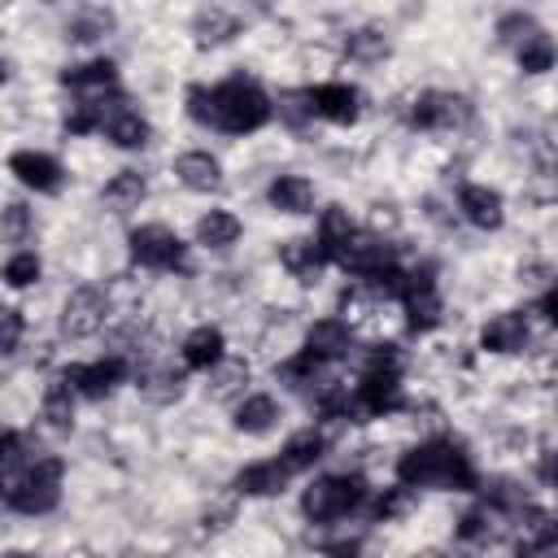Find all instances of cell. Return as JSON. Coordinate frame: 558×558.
<instances>
[{
  "label": "cell",
  "mask_w": 558,
  "mask_h": 558,
  "mask_svg": "<svg viewBox=\"0 0 558 558\" xmlns=\"http://www.w3.org/2000/svg\"><path fill=\"white\" fill-rule=\"evenodd\" d=\"M532 196L536 201H558V170H541L532 179Z\"/></svg>",
  "instance_id": "obj_42"
},
{
  "label": "cell",
  "mask_w": 558,
  "mask_h": 558,
  "mask_svg": "<svg viewBox=\"0 0 558 558\" xmlns=\"http://www.w3.org/2000/svg\"><path fill=\"white\" fill-rule=\"evenodd\" d=\"M222 357H227V344H222L218 327L187 331V340H183V366L187 371H214V366H222Z\"/></svg>",
  "instance_id": "obj_19"
},
{
  "label": "cell",
  "mask_w": 558,
  "mask_h": 558,
  "mask_svg": "<svg viewBox=\"0 0 558 558\" xmlns=\"http://www.w3.org/2000/svg\"><path fill=\"white\" fill-rule=\"evenodd\" d=\"M122 375H126V362H122L118 353H109V357H100V362H87V366H65V379H70L74 392H83L87 401L109 397V392L122 384Z\"/></svg>",
  "instance_id": "obj_10"
},
{
  "label": "cell",
  "mask_w": 558,
  "mask_h": 558,
  "mask_svg": "<svg viewBox=\"0 0 558 558\" xmlns=\"http://www.w3.org/2000/svg\"><path fill=\"white\" fill-rule=\"evenodd\" d=\"M61 501V458L44 453L22 466V475L4 480V506L17 514H48Z\"/></svg>",
  "instance_id": "obj_3"
},
{
  "label": "cell",
  "mask_w": 558,
  "mask_h": 558,
  "mask_svg": "<svg viewBox=\"0 0 558 558\" xmlns=\"http://www.w3.org/2000/svg\"><path fill=\"white\" fill-rule=\"evenodd\" d=\"M275 418H279V401L266 392H253L235 405V432H244V436H266L275 427Z\"/></svg>",
  "instance_id": "obj_23"
},
{
  "label": "cell",
  "mask_w": 558,
  "mask_h": 558,
  "mask_svg": "<svg viewBox=\"0 0 558 558\" xmlns=\"http://www.w3.org/2000/svg\"><path fill=\"white\" fill-rule=\"evenodd\" d=\"M105 318H109V296H105L100 288H92V283L74 288V292L65 296V305H61V331H65L70 340L96 336V331L105 327Z\"/></svg>",
  "instance_id": "obj_6"
},
{
  "label": "cell",
  "mask_w": 558,
  "mask_h": 558,
  "mask_svg": "<svg viewBox=\"0 0 558 558\" xmlns=\"http://www.w3.org/2000/svg\"><path fill=\"white\" fill-rule=\"evenodd\" d=\"M240 240V218L231 209H209L196 218V244L205 248H231Z\"/></svg>",
  "instance_id": "obj_24"
},
{
  "label": "cell",
  "mask_w": 558,
  "mask_h": 558,
  "mask_svg": "<svg viewBox=\"0 0 558 558\" xmlns=\"http://www.w3.org/2000/svg\"><path fill=\"white\" fill-rule=\"evenodd\" d=\"M279 262H283V270H288L292 279L314 283L318 270L327 266V253L318 248V240H283V244H279Z\"/></svg>",
  "instance_id": "obj_18"
},
{
  "label": "cell",
  "mask_w": 558,
  "mask_h": 558,
  "mask_svg": "<svg viewBox=\"0 0 558 558\" xmlns=\"http://www.w3.org/2000/svg\"><path fill=\"white\" fill-rule=\"evenodd\" d=\"M140 388H144V397H153V401H174V397L183 392V371H174V366L140 371Z\"/></svg>",
  "instance_id": "obj_31"
},
{
  "label": "cell",
  "mask_w": 558,
  "mask_h": 558,
  "mask_svg": "<svg viewBox=\"0 0 558 558\" xmlns=\"http://www.w3.org/2000/svg\"><path fill=\"white\" fill-rule=\"evenodd\" d=\"M405 506H410V488H405V484H397V488H384V493L375 497V519H379V523H388V519H401V514H405Z\"/></svg>",
  "instance_id": "obj_37"
},
{
  "label": "cell",
  "mask_w": 558,
  "mask_h": 558,
  "mask_svg": "<svg viewBox=\"0 0 558 558\" xmlns=\"http://www.w3.org/2000/svg\"><path fill=\"white\" fill-rule=\"evenodd\" d=\"M397 484L405 488H453L471 493L475 488V466L453 440H423L397 462Z\"/></svg>",
  "instance_id": "obj_1"
},
{
  "label": "cell",
  "mask_w": 558,
  "mask_h": 558,
  "mask_svg": "<svg viewBox=\"0 0 558 558\" xmlns=\"http://www.w3.org/2000/svg\"><path fill=\"white\" fill-rule=\"evenodd\" d=\"M131 257L148 270H179L183 266V240L166 222H144L131 231Z\"/></svg>",
  "instance_id": "obj_5"
},
{
  "label": "cell",
  "mask_w": 558,
  "mask_h": 558,
  "mask_svg": "<svg viewBox=\"0 0 558 558\" xmlns=\"http://www.w3.org/2000/svg\"><path fill=\"white\" fill-rule=\"evenodd\" d=\"M305 349L314 357H323V362H336V357H344L353 349V331H349L344 318H318L310 327V336H305Z\"/></svg>",
  "instance_id": "obj_16"
},
{
  "label": "cell",
  "mask_w": 558,
  "mask_h": 558,
  "mask_svg": "<svg viewBox=\"0 0 558 558\" xmlns=\"http://www.w3.org/2000/svg\"><path fill=\"white\" fill-rule=\"evenodd\" d=\"M497 35L510 39V44H527V39L536 35V17H532V13H506V17L497 22Z\"/></svg>",
  "instance_id": "obj_38"
},
{
  "label": "cell",
  "mask_w": 558,
  "mask_h": 558,
  "mask_svg": "<svg viewBox=\"0 0 558 558\" xmlns=\"http://www.w3.org/2000/svg\"><path fill=\"white\" fill-rule=\"evenodd\" d=\"M35 279H39V257L35 253H13L4 262V283L9 288H31Z\"/></svg>",
  "instance_id": "obj_35"
},
{
  "label": "cell",
  "mask_w": 558,
  "mask_h": 558,
  "mask_svg": "<svg viewBox=\"0 0 558 558\" xmlns=\"http://www.w3.org/2000/svg\"><path fill=\"white\" fill-rule=\"evenodd\" d=\"M323 366H327L323 357H314L310 349H301L296 357H288V362L279 366V379H283L288 388H310V384L323 375Z\"/></svg>",
  "instance_id": "obj_32"
},
{
  "label": "cell",
  "mask_w": 558,
  "mask_h": 558,
  "mask_svg": "<svg viewBox=\"0 0 558 558\" xmlns=\"http://www.w3.org/2000/svg\"><path fill=\"white\" fill-rule=\"evenodd\" d=\"M44 418L52 432H70L74 427V384L61 375L44 388Z\"/></svg>",
  "instance_id": "obj_27"
},
{
  "label": "cell",
  "mask_w": 558,
  "mask_h": 558,
  "mask_svg": "<svg viewBox=\"0 0 558 558\" xmlns=\"http://www.w3.org/2000/svg\"><path fill=\"white\" fill-rule=\"evenodd\" d=\"M61 83L83 92V100H105V92H113V83H118V70H113V61H87V65H70L61 74Z\"/></svg>",
  "instance_id": "obj_17"
},
{
  "label": "cell",
  "mask_w": 558,
  "mask_h": 558,
  "mask_svg": "<svg viewBox=\"0 0 558 558\" xmlns=\"http://www.w3.org/2000/svg\"><path fill=\"white\" fill-rule=\"evenodd\" d=\"M240 375H248V371H244L240 362H227V366H222V375H218V392H231V388L240 384Z\"/></svg>",
  "instance_id": "obj_44"
},
{
  "label": "cell",
  "mask_w": 558,
  "mask_h": 558,
  "mask_svg": "<svg viewBox=\"0 0 558 558\" xmlns=\"http://www.w3.org/2000/svg\"><path fill=\"white\" fill-rule=\"evenodd\" d=\"M353 235H357V227H353L349 209H340V205L323 209V218H318V235H314V240H318V248L327 253V262H336Z\"/></svg>",
  "instance_id": "obj_22"
},
{
  "label": "cell",
  "mask_w": 558,
  "mask_h": 558,
  "mask_svg": "<svg viewBox=\"0 0 558 558\" xmlns=\"http://www.w3.org/2000/svg\"><path fill=\"white\" fill-rule=\"evenodd\" d=\"M349 57H357V61H379V57H388V39H384L379 31H353V35H349Z\"/></svg>",
  "instance_id": "obj_36"
},
{
  "label": "cell",
  "mask_w": 558,
  "mask_h": 558,
  "mask_svg": "<svg viewBox=\"0 0 558 558\" xmlns=\"http://www.w3.org/2000/svg\"><path fill=\"white\" fill-rule=\"evenodd\" d=\"M192 35H196V44H222L235 35V17L227 9H201L192 22Z\"/></svg>",
  "instance_id": "obj_29"
},
{
  "label": "cell",
  "mask_w": 558,
  "mask_h": 558,
  "mask_svg": "<svg viewBox=\"0 0 558 558\" xmlns=\"http://www.w3.org/2000/svg\"><path fill=\"white\" fill-rule=\"evenodd\" d=\"M458 536H462V541H484V536H488V510H471V514H462Z\"/></svg>",
  "instance_id": "obj_41"
},
{
  "label": "cell",
  "mask_w": 558,
  "mask_h": 558,
  "mask_svg": "<svg viewBox=\"0 0 558 558\" xmlns=\"http://www.w3.org/2000/svg\"><path fill=\"white\" fill-rule=\"evenodd\" d=\"M310 92H314V113H318V118L340 122V126L357 122V113H362L357 87H349V83H318V87H310Z\"/></svg>",
  "instance_id": "obj_12"
},
{
  "label": "cell",
  "mask_w": 558,
  "mask_h": 558,
  "mask_svg": "<svg viewBox=\"0 0 558 558\" xmlns=\"http://www.w3.org/2000/svg\"><path fill=\"white\" fill-rule=\"evenodd\" d=\"M275 105L253 78H227L214 87V126L227 135H253L270 122Z\"/></svg>",
  "instance_id": "obj_2"
},
{
  "label": "cell",
  "mask_w": 558,
  "mask_h": 558,
  "mask_svg": "<svg viewBox=\"0 0 558 558\" xmlns=\"http://www.w3.org/2000/svg\"><path fill=\"white\" fill-rule=\"evenodd\" d=\"M541 314H545V318L558 327V288H549V292L541 296Z\"/></svg>",
  "instance_id": "obj_46"
},
{
  "label": "cell",
  "mask_w": 558,
  "mask_h": 558,
  "mask_svg": "<svg viewBox=\"0 0 558 558\" xmlns=\"http://www.w3.org/2000/svg\"><path fill=\"white\" fill-rule=\"evenodd\" d=\"M541 480H545V484H549V488H558V449H554V453H545V458H541Z\"/></svg>",
  "instance_id": "obj_45"
},
{
  "label": "cell",
  "mask_w": 558,
  "mask_h": 558,
  "mask_svg": "<svg viewBox=\"0 0 558 558\" xmlns=\"http://www.w3.org/2000/svg\"><path fill=\"white\" fill-rule=\"evenodd\" d=\"M174 179L187 192H218L222 187V166H218V157L192 148V153H179L174 157Z\"/></svg>",
  "instance_id": "obj_13"
},
{
  "label": "cell",
  "mask_w": 558,
  "mask_h": 558,
  "mask_svg": "<svg viewBox=\"0 0 558 558\" xmlns=\"http://www.w3.org/2000/svg\"><path fill=\"white\" fill-rule=\"evenodd\" d=\"M9 170L17 174V183H26L31 192H44V196L61 192V179H65L61 161L48 157V153H39V148H17V153L9 157Z\"/></svg>",
  "instance_id": "obj_8"
},
{
  "label": "cell",
  "mask_w": 558,
  "mask_h": 558,
  "mask_svg": "<svg viewBox=\"0 0 558 558\" xmlns=\"http://www.w3.org/2000/svg\"><path fill=\"white\" fill-rule=\"evenodd\" d=\"M148 196V183L140 170H118L109 183H105V205L126 214V209H140V201Z\"/></svg>",
  "instance_id": "obj_26"
},
{
  "label": "cell",
  "mask_w": 558,
  "mask_h": 558,
  "mask_svg": "<svg viewBox=\"0 0 558 558\" xmlns=\"http://www.w3.org/2000/svg\"><path fill=\"white\" fill-rule=\"evenodd\" d=\"M288 480H292V475L283 471L279 458H275V462H248V466L235 475V493H244V497H275Z\"/></svg>",
  "instance_id": "obj_21"
},
{
  "label": "cell",
  "mask_w": 558,
  "mask_h": 558,
  "mask_svg": "<svg viewBox=\"0 0 558 558\" xmlns=\"http://www.w3.org/2000/svg\"><path fill=\"white\" fill-rule=\"evenodd\" d=\"M0 323H4V331H0V353H17V340H22V310H0Z\"/></svg>",
  "instance_id": "obj_40"
},
{
  "label": "cell",
  "mask_w": 558,
  "mask_h": 558,
  "mask_svg": "<svg viewBox=\"0 0 558 558\" xmlns=\"http://www.w3.org/2000/svg\"><path fill=\"white\" fill-rule=\"evenodd\" d=\"M554 61H558V44L545 31H536L527 44H519V70L523 74H545V70H554Z\"/></svg>",
  "instance_id": "obj_28"
},
{
  "label": "cell",
  "mask_w": 558,
  "mask_h": 558,
  "mask_svg": "<svg viewBox=\"0 0 558 558\" xmlns=\"http://www.w3.org/2000/svg\"><path fill=\"white\" fill-rule=\"evenodd\" d=\"M279 118L288 126H305L314 113V92H279Z\"/></svg>",
  "instance_id": "obj_34"
},
{
  "label": "cell",
  "mask_w": 558,
  "mask_h": 558,
  "mask_svg": "<svg viewBox=\"0 0 558 558\" xmlns=\"http://www.w3.org/2000/svg\"><path fill=\"white\" fill-rule=\"evenodd\" d=\"M105 135L118 148H144L148 144V122L135 109H126V100H113V105H105Z\"/></svg>",
  "instance_id": "obj_15"
},
{
  "label": "cell",
  "mask_w": 558,
  "mask_h": 558,
  "mask_svg": "<svg viewBox=\"0 0 558 558\" xmlns=\"http://www.w3.org/2000/svg\"><path fill=\"white\" fill-rule=\"evenodd\" d=\"M22 231H26V209H22V205H9V209H4V235L13 240V235H22Z\"/></svg>",
  "instance_id": "obj_43"
},
{
  "label": "cell",
  "mask_w": 558,
  "mask_h": 558,
  "mask_svg": "<svg viewBox=\"0 0 558 558\" xmlns=\"http://www.w3.org/2000/svg\"><path fill=\"white\" fill-rule=\"evenodd\" d=\"M323 449H327V440H323V432H296L288 445H283V453H279V462H283V471L288 475H301V471H310L318 458H323Z\"/></svg>",
  "instance_id": "obj_25"
},
{
  "label": "cell",
  "mask_w": 558,
  "mask_h": 558,
  "mask_svg": "<svg viewBox=\"0 0 558 558\" xmlns=\"http://www.w3.org/2000/svg\"><path fill=\"white\" fill-rule=\"evenodd\" d=\"M187 118L201 126H214V87H187Z\"/></svg>",
  "instance_id": "obj_39"
},
{
  "label": "cell",
  "mask_w": 558,
  "mask_h": 558,
  "mask_svg": "<svg viewBox=\"0 0 558 558\" xmlns=\"http://www.w3.org/2000/svg\"><path fill=\"white\" fill-rule=\"evenodd\" d=\"M266 196L279 214H310L314 209V183L305 174H275Z\"/></svg>",
  "instance_id": "obj_20"
},
{
  "label": "cell",
  "mask_w": 558,
  "mask_h": 558,
  "mask_svg": "<svg viewBox=\"0 0 558 558\" xmlns=\"http://www.w3.org/2000/svg\"><path fill=\"white\" fill-rule=\"evenodd\" d=\"M480 344H484L488 353H519V349L527 344V318L514 314V310L493 314V318L484 323V331H480Z\"/></svg>",
  "instance_id": "obj_14"
},
{
  "label": "cell",
  "mask_w": 558,
  "mask_h": 558,
  "mask_svg": "<svg viewBox=\"0 0 558 558\" xmlns=\"http://www.w3.org/2000/svg\"><path fill=\"white\" fill-rule=\"evenodd\" d=\"M331 558H353V554H349V549H336V554H331Z\"/></svg>",
  "instance_id": "obj_47"
},
{
  "label": "cell",
  "mask_w": 558,
  "mask_h": 558,
  "mask_svg": "<svg viewBox=\"0 0 558 558\" xmlns=\"http://www.w3.org/2000/svg\"><path fill=\"white\" fill-rule=\"evenodd\" d=\"M109 26H113V13H105V9H83V13L70 22V39H74V44H92V39H100Z\"/></svg>",
  "instance_id": "obj_33"
},
{
  "label": "cell",
  "mask_w": 558,
  "mask_h": 558,
  "mask_svg": "<svg viewBox=\"0 0 558 558\" xmlns=\"http://www.w3.org/2000/svg\"><path fill=\"white\" fill-rule=\"evenodd\" d=\"M401 305H405L410 331H432V327H440V296H436V288H432V292H414V296H405Z\"/></svg>",
  "instance_id": "obj_30"
},
{
  "label": "cell",
  "mask_w": 558,
  "mask_h": 558,
  "mask_svg": "<svg viewBox=\"0 0 558 558\" xmlns=\"http://www.w3.org/2000/svg\"><path fill=\"white\" fill-rule=\"evenodd\" d=\"M458 209H462V218H466L471 227H480V231H497L501 218H506L501 192H497V187H484V183H466V187L458 192Z\"/></svg>",
  "instance_id": "obj_11"
},
{
  "label": "cell",
  "mask_w": 558,
  "mask_h": 558,
  "mask_svg": "<svg viewBox=\"0 0 558 558\" xmlns=\"http://www.w3.org/2000/svg\"><path fill=\"white\" fill-rule=\"evenodd\" d=\"M336 266L340 270H349V275H357V279H375L379 270H388V266H397L392 262V248L379 240V235H353L349 244H344V253L336 257Z\"/></svg>",
  "instance_id": "obj_9"
},
{
  "label": "cell",
  "mask_w": 558,
  "mask_h": 558,
  "mask_svg": "<svg viewBox=\"0 0 558 558\" xmlns=\"http://www.w3.org/2000/svg\"><path fill=\"white\" fill-rule=\"evenodd\" d=\"M471 118V105L453 92H418L410 105V126L418 131H453Z\"/></svg>",
  "instance_id": "obj_7"
},
{
  "label": "cell",
  "mask_w": 558,
  "mask_h": 558,
  "mask_svg": "<svg viewBox=\"0 0 558 558\" xmlns=\"http://www.w3.org/2000/svg\"><path fill=\"white\" fill-rule=\"evenodd\" d=\"M366 501V480L362 475H323L305 488L301 510L310 523H336L344 514H353Z\"/></svg>",
  "instance_id": "obj_4"
}]
</instances>
